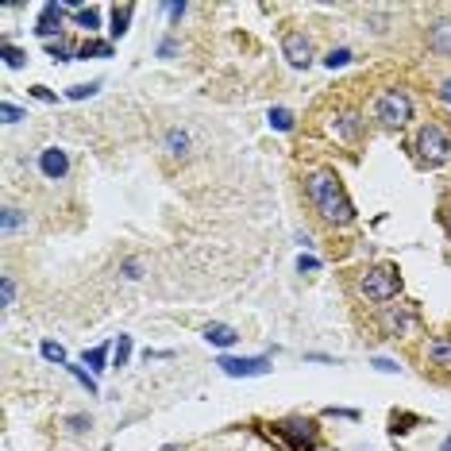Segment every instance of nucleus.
<instances>
[{"mask_svg": "<svg viewBox=\"0 0 451 451\" xmlns=\"http://www.w3.org/2000/svg\"><path fill=\"white\" fill-rule=\"evenodd\" d=\"M305 185H309L312 205H317V212L328 220V224L343 228V224L355 220V209H351V200H347V193H343V185H340V177H335V174L317 170V174H309V182H305Z\"/></svg>", "mask_w": 451, "mask_h": 451, "instance_id": "nucleus-1", "label": "nucleus"}, {"mask_svg": "<svg viewBox=\"0 0 451 451\" xmlns=\"http://www.w3.org/2000/svg\"><path fill=\"white\" fill-rule=\"evenodd\" d=\"M417 150H420V159L428 162V166H440V162L451 159V139L448 132H443L440 124H425L417 132Z\"/></svg>", "mask_w": 451, "mask_h": 451, "instance_id": "nucleus-2", "label": "nucleus"}, {"mask_svg": "<svg viewBox=\"0 0 451 451\" xmlns=\"http://www.w3.org/2000/svg\"><path fill=\"white\" fill-rule=\"evenodd\" d=\"M374 116H378V124H382V127H401V124H409V116H413V100L405 97L401 89H390V93H382V97H378Z\"/></svg>", "mask_w": 451, "mask_h": 451, "instance_id": "nucleus-3", "label": "nucleus"}, {"mask_svg": "<svg viewBox=\"0 0 451 451\" xmlns=\"http://www.w3.org/2000/svg\"><path fill=\"white\" fill-rule=\"evenodd\" d=\"M401 290V278L393 267H374L363 274V293H367L370 301H378V305H386V301H393Z\"/></svg>", "mask_w": 451, "mask_h": 451, "instance_id": "nucleus-4", "label": "nucleus"}, {"mask_svg": "<svg viewBox=\"0 0 451 451\" xmlns=\"http://www.w3.org/2000/svg\"><path fill=\"white\" fill-rule=\"evenodd\" d=\"M216 367L224 370L228 378H259V374H267V370H270V359H267V355H259V359H232V355H224Z\"/></svg>", "mask_w": 451, "mask_h": 451, "instance_id": "nucleus-5", "label": "nucleus"}, {"mask_svg": "<svg viewBox=\"0 0 451 451\" xmlns=\"http://www.w3.org/2000/svg\"><path fill=\"white\" fill-rule=\"evenodd\" d=\"M282 54L290 58V66H309V62H312V42H309V35H305V31H285Z\"/></svg>", "mask_w": 451, "mask_h": 451, "instance_id": "nucleus-6", "label": "nucleus"}, {"mask_svg": "<svg viewBox=\"0 0 451 451\" xmlns=\"http://www.w3.org/2000/svg\"><path fill=\"white\" fill-rule=\"evenodd\" d=\"M278 436L293 443V451H309L317 443V432H312V420H285L278 425Z\"/></svg>", "mask_w": 451, "mask_h": 451, "instance_id": "nucleus-7", "label": "nucleus"}, {"mask_svg": "<svg viewBox=\"0 0 451 451\" xmlns=\"http://www.w3.org/2000/svg\"><path fill=\"white\" fill-rule=\"evenodd\" d=\"M39 170L47 177H54V182H58V177H66V170H70V159H66V150H58V147H47L39 155Z\"/></svg>", "mask_w": 451, "mask_h": 451, "instance_id": "nucleus-8", "label": "nucleus"}, {"mask_svg": "<svg viewBox=\"0 0 451 451\" xmlns=\"http://www.w3.org/2000/svg\"><path fill=\"white\" fill-rule=\"evenodd\" d=\"M58 27H62V4H42V12H39V24H35V31L42 35V39H50V35H58Z\"/></svg>", "mask_w": 451, "mask_h": 451, "instance_id": "nucleus-9", "label": "nucleus"}, {"mask_svg": "<svg viewBox=\"0 0 451 451\" xmlns=\"http://www.w3.org/2000/svg\"><path fill=\"white\" fill-rule=\"evenodd\" d=\"M428 47H432L436 54H451V19L432 24V31H428Z\"/></svg>", "mask_w": 451, "mask_h": 451, "instance_id": "nucleus-10", "label": "nucleus"}, {"mask_svg": "<svg viewBox=\"0 0 451 451\" xmlns=\"http://www.w3.org/2000/svg\"><path fill=\"white\" fill-rule=\"evenodd\" d=\"M205 340H209L212 347H232V343L239 340V332H235L232 324H205Z\"/></svg>", "mask_w": 451, "mask_h": 451, "instance_id": "nucleus-11", "label": "nucleus"}, {"mask_svg": "<svg viewBox=\"0 0 451 451\" xmlns=\"http://www.w3.org/2000/svg\"><path fill=\"white\" fill-rule=\"evenodd\" d=\"M405 324H409V312H405V309H386L382 312L386 335H401V332H405Z\"/></svg>", "mask_w": 451, "mask_h": 451, "instance_id": "nucleus-12", "label": "nucleus"}, {"mask_svg": "<svg viewBox=\"0 0 451 451\" xmlns=\"http://www.w3.org/2000/svg\"><path fill=\"white\" fill-rule=\"evenodd\" d=\"M166 147H170V155H177V159H182L185 150H189V135L177 132V127H170V132H166Z\"/></svg>", "mask_w": 451, "mask_h": 451, "instance_id": "nucleus-13", "label": "nucleus"}, {"mask_svg": "<svg viewBox=\"0 0 451 451\" xmlns=\"http://www.w3.org/2000/svg\"><path fill=\"white\" fill-rule=\"evenodd\" d=\"M132 12H135L132 4H124V8H112V35H116V39L127 31V24H132Z\"/></svg>", "mask_w": 451, "mask_h": 451, "instance_id": "nucleus-14", "label": "nucleus"}, {"mask_svg": "<svg viewBox=\"0 0 451 451\" xmlns=\"http://www.w3.org/2000/svg\"><path fill=\"white\" fill-rule=\"evenodd\" d=\"M270 127H274V132H293V112L290 109H270Z\"/></svg>", "mask_w": 451, "mask_h": 451, "instance_id": "nucleus-15", "label": "nucleus"}, {"mask_svg": "<svg viewBox=\"0 0 451 451\" xmlns=\"http://www.w3.org/2000/svg\"><path fill=\"white\" fill-rule=\"evenodd\" d=\"M81 363H85L89 370H104V363H109V347H93V351H85Z\"/></svg>", "mask_w": 451, "mask_h": 451, "instance_id": "nucleus-16", "label": "nucleus"}, {"mask_svg": "<svg viewBox=\"0 0 451 451\" xmlns=\"http://www.w3.org/2000/svg\"><path fill=\"white\" fill-rule=\"evenodd\" d=\"M109 54H112L109 42H85V47L77 50V58H109Z\"/></svg>", "mask_w": 451, "mask_h": 451, "instance_id": "nucleus-17", "label": "nucleus"}, {"mask_svg": "<svg viewBox=\"0 0 451 451\" xmlns=\"http://www.w3.org/2000/svg\"><path fill=\"white\" fill-rule=\"evenodd\" d=\"M340 135H347V139L359 135V116H355V112H343L340 116Z\"/></svg>", "mask_w": 451, "mask_h": 451, "instance_id": "nucleus-18", "label": "nucleus"}, {"mask_svg": "<svg viewBox=\"0 0 451 451\" xmlns=\"http://www.w3.org/2000/svg\"><path fill=\"white\" fill-rule=\"evenodd\" d=\"M77 24L89 27V31H97V27H100V12L97 8H77Z\"/></svg>", "mask_w": 451, "mask_h": 451, "instance_id": "nucleus-19", "label": "nucleus"}, {"mask_svg": "<svg viewBox=\"0 0 451 451\" xmlns=\"http://www.w3.org/2000/svg\"><path fill=\"white\" fill-rule=\"evenodd\" d=\"M347 62H351V50L340 47V50H332V54L324 58V66H328V70H340V66H347Z\"/></svg>", "mask_w": 451, "mask_h": 451, "instance_id": "nucleus-20", "label": "nucleus"}, {"mask_svg": "<svg viewBox=\"0 0 451 451\" xmlns=\"http://www.w3.org/2000/svg\"><path fill=\"white\" fill-rule=\"evenodd\" d=\"M42 359H50V363H66V351H62V343L47 340V343H42Z\"/></svg>", "mask_w": 451, "mask_h": 451, "instance_id": "nucleus-21", "label": "nucleus"}, {"mask_svg": "<svg viewBox=\"0 0 451 451\" xmlns=\"http://www.w3.org/2000/svg\"><path fill=\"white\" fill-rule=\"evenodd\" d=\"M0 297H4V309H8V305H16V282H12L8 274L0 278Z\"/></svg>", "mask_w": 451, "mask_h": 451, "instance_id": "nucleus-22", "label": "nucleus"}, {"mask_svg": "<svg viewBox=\"0 0 451 451\" xmlns=\"http://www.w3.org/2000/svg\"><path fill=\"white\" fill-rule=\"evenodd\" d=\"M97 89H100V81H89V85H74V89L66 93V97H70V100H85V97H93V93H97Z\"/></svg>", "mask_w": 451, "mask_h": 451, "instance_id": "nucleus-23", "label": "nucleus"}, {"mask_svg": "<svg viewBox=\"0 0 451 451\" xmlns=\"http://www.w3.org/2000/svg\"><path fill=\"white\" fill-rule=\"evenodd\" d=\"M127 359H132V335H120V343H116V367H124Z\"/></svg>", "mask_w": 451, "mask_h": 451, "instance_id": "nucleus-24", "label": "nucleus"}, {"mask_svg": "<svg viewBox=\"0 0 451 451\" xmlns=\"http://www.w3.org/2000/svg\"><path fill=\"white\" fill-rule=\"evenodd\" d=\"M4 62H8L12 70H16V66H24V50H19V47H12V42H4Z\"/></svg>", "mask_w": 451, "mask_h": 451, "instance_id": "nucleus-25", "label": "nucleus"}, {"mask_svg": "<svg viewBox=\"0 0 451 451\" xmlns=\"http://www.w3.org/2000/svg\"><path fill=\"white\" fill-rule=\"evenodd\" d=\"M70 374H74V378H77V382H81L89 393H97V382H93V374H85L81 367H70Z\"/></svg>", "mask_w": 451, "mask_h": 451, "instance_id": "nucleus-26", "label": "nucleus"}, {"mask_svg": "<svg viewBox=\"0 0 451 451\" xmlns=\"http://www.w3.org/2000/svg\"><path fill=\"white\" fill-rule=\"evenodd\" d=\"M432 359H436V363H448V359H451V343H443V340L432 343Z\"/></svg>", "mask_w": 451, "mask_h": 451, "instance_id": "nucleus-27", "label": "nucleus"}, {"mask_svg": "<svg viewBox=\"0 0 451 451\" xmlns=\"http://www.w3.org/2000/svg\"><path fill=\"white\" fill-rule=\"evenodd\" d=\"M0 116H4V124H19V120H24V112H19L16 104H4V109H0Z\"/></svg>", "mask_w": 451, "mask_h": 451, "instance_id": "nucleus-28", "label": "nucleus"}, {"mask_svg": "<svg viewBox=\"0 0 451 451\" xmlns=\"http://www.w3.org/2000/svg\"><path fill=\"white\" fill-rule=\"evenodd\" d=\"M297 270L305 274V270H320V259H312V255H301L297 259Z\"/></svg>", "mask_w": 451, "mask_h": 451, "instance_id": "nucleus-29", "label": "nucleus"}, {"mask_svg": "<svg viewBox=\"0 0 451 451\" xmlns=\"http://www.w3.org/2000/svg\"><path fill=\"white\" fill-rule=\"evenodd\" d=\"M139 270H143V262H139V259H127V262H124V278H143Z\"/></svg>", "mask_w": 451, "mask_h": 451, "instance_id": "nucleus-30", "label": "nucleus"}, {"mask_svg": "<svg viewBox=\"0 0 451 451\" xmlns=\"http://www.w3.org/2000/svg\"><path fill=\"white\" fill-rule=\"evenodd\" d=\"M12 228H19V212L16 209H4V232H12Z\"/></svg>", "mask_w": 451, "mask_h": 451, "instance_id": "nucleus-31", "label": "nucleus"}, {"mask_svg": "<svg viewBox=\"0 0 451 451\" xmlns=\"http://www.w3.org/2000/svg\"><path fill=\"white\" fill-rule=\"evenodd\" d=\"M374 367L382 370V374H397V363L393 359H374Z\"/></svg>", "mask_w": 451, "mask_h": 451, "instance_id": "nucleus-32", "label": "nucleus"}, {"mask_svg": "<svg viewBox=\"0 0 451 451\" xmlns=\"http://www.w3.org/2000/svg\"><path fill=\"white\" fill-rule=\"evenodd\" d=\"M166 12H170L174 19H182V16H185V4H166Z\"/></svg>", "mask_w": 451, "mask_h": 451, "instance_id": "nucleus-33", "label": "nucleus"}, {"mask_svg": "<svg viewBox=\"0 0 451 451\" xmlns=\"http://www.w3.org/2000/svg\"><path fill=\"white\" fill-rule=\"evenodd\" d=\"M31 93H35V97H39V100H54V93H50V89H42V85H35Z\"/></svg>", "mask_w": 451, "mask_h": 451, "instance_id": "nucleus-34", "label": "nucleus"}, {"mask_svg": "<svg viewBox=\"0 0 451 451\" xmlns=\"http://www.w3.org/2000/svg\"><path fill=\"white\" fill-rule=\"evenodd\" d=\"M70 428H89V417H70Z\"/></svg>", "mask_w": 451, "mask_h": 451, "instance_id": "nucleus-35", "label": "nucleus"}, {"mask_svg": "<svg viewBox=\"0 0 451 451\" xmlns=\"http://www.w3.org/2000/svg\"><path fill=\"white\" fill-rule=\"evenodd\" d=\"M443 100H451V77L443 81Z\"/></svg>", "mask_w": 451, "mask_h": 451, "instance_id": "nucleus-36", "label": "nucleus"}, {"mask_svg": "<svg viewBox=\"0 0 451 451\" xmlns=\"http://www.w3.org/2000/svg\"><path fill=\"white\" fill-rule=\"evenodd\" d=\"M443 451H451V440H443Z\"/></svg>", "mask_w": 451, "mask_h": 451, "instance_id": "nucleus-37", "label": "nucleus"}, {"mask_svg": "<svg viewBox=\"0 0 451 451\" xmlns=\"http://www.w3.org/2000/svg\"><path fill=\"white\" fill-rule=\"evenodd\" d=\"M162 451H182V448H174V443H170V448H162Z\"/></svg>", "mask_w": 451, "mask_h": 451, "instance_id": "nucleus-38", "label": "nucleus"}, {"mask_svg": "<svg viewBox=\"0 0 451 451\" xmlns=\"http://www.w3.org/2000/svg\"><path fill=\"white\" fill-rule=\"evenodd\" d=\"M448 232H451V209H448Z\"/></svg>", "mask_w": 451, "mask_h": 451, "instance_id": "nucleus-39", "label": "nucleus"}]
</instances>
